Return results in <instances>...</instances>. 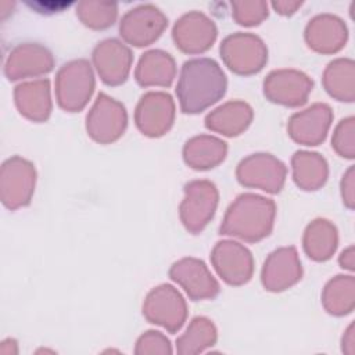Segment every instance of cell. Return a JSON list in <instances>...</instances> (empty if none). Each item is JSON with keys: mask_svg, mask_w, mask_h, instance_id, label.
<instances>
[{"mask_svg": "<svg viewBox=\"0 0 355 355\" xmlns=\"http://www.w3.org/2000/svg\"><path fill=\"white\" fill-rule=\"evenodd\" d=\"M35 172L29 162L12 158L3 166L1 191L3 201L10 208H17L29 201L33 190Z\"/></svg>", "mask_w": 355, "mask_h": 355, "instance_id": "5", "label": "cell"}, {"mask_svg": "<svg viewBox=\"0 0 355 355\" xmlns=\"http://www.w3.org/2000/svg\"><path fill=\"white\" fill-rule=\"evenodd\" d=\"M312 83L306 76L294 71H279L273 72L266 83V96L277 103L287 105L302 104L311 90Z\"/></svg>", "mask_w": 355, "mask_h": 355, "instance_id": "12", "label": "cell"}, {"mask_svg": "<svg viewBox=\"0 0 355 355\" xmlns=\"http://www.w3.org/2000/svg\"><path fill=\"white\" fill-rule=\"evenodd\" d=\"M216 343V329L205 318H196L186 333L178 338L176 351L179 355H194L204 352Z\"/></svg>", "mask_w": 355, "mask_h": 355, "instance_id": "19", "label": "cell"}, {"mask_svg": "<svg viewBox=\"0 0 355 355\" xmlns=\"http://www.w3.org/2000/svg\"><path fill=\"white\" fill-rule=\"evenodd\" d=\"M15 98L21 112L28 118L40 121L49 115L50 100L47 80L26 83L17 87Z\"/></svg>", "mask_w": 355, "mask_h": 355, "instance_id": "18", "label": "cell"}, {"mask_svg": "<svg viewBox=\"0 0 355 355\" xmlns=\"http://www.w3.org/2000/svg\"><path fill=\"white\" fill-rule=\"evenodd\" d=\"M173 104L169 96L150 93L143 97L137 107L136 121L139 128L151 136L164 133L172 123Z\"/></svg>", "mask_w": 355, "mask_h": 355, "instance_id": "11", "label": "cell"}, {"mask_svg": "<svg viewBox=\"0 0 355 355\" xmlns=\"http://www.w3.org/2000/svg\"><path fill=\"white\" fill-rule=\"evenodd\" d=\"M175 73L173 61L161 51L147 53L137 68V80L141 85H169Z\"/></svg>", "mask_w": 355, "mask_h": 355, "instance_id": "22", "label": "cell"}, {"mask_svg": "<svg viewBox=\"0 0 355 355\" xmlns=\"http://www.w3.org/2000/svg\"><path fill=\"white\" fill-rule=\"evenodd\" d=\"M283 165L269 155L247 158L239 168V179L247 186H258L268 191H277L283 183Z\"/></svg>", "mask_w": 355, "mask_h": 355, "instance_id": "10", "label": "cell"}, {"mask_svg": "<svg viewBox=\"0 0 355 355\" xmlns=\"http://www.w3.org/2000/svg\"><path fill=\"white\" fill-rule=\"evenodd\" d=\"M94 61L101 78L107 83L118 85L126 78L130 53L116 42H105L96 50Z\"/></svg>", "mask_w": 355, "mask_h": 355, "instance_id": "16", "label": "cell"}, {"mask_svg": "<svg viewBox=\"0 0 355 355\" xmlns=\"http://www.w3.org/2000/svg\"><path fill=\"white\" fill-rule=\"evenodd\" d=\"M225 143L218 139L201 136L190 140L184 148L186 161L194 168H211L225 157Z\"/></svg>", "mask_w": 355, "mask_h": 355, "instance_id": "21", "label": "cell"}, {"mask_svg": "<svg viewBox=\"0 0 355 355\" xmlns=\"http://www.w3.org/2000/svg\"><path fill=\"white\" fill-rule=\"evenodd\" d=\"M293 164L295 180L301 187L312 190L324 182L327 169L324 161L318 154L298 153L295 154Z\"/></svg>", "mask_w": 355, "mask_h": 355, "instance_id": "23", "label": "cell"}, {"mask_svg": "<svg viewBox=\"0 0 355 355\" xmlns=\"http://www.w3.org/2000/svg\"><path fill=\"white\" fill-rule=\"evenodd\" d=\"M354 334H352V326H349V329L347 330V334L345 337L343 338V352L345 354H349V355H354L355 354V344H354Z\"/></svg>", "mask_w": 355, "mask_h": 355, "instance_id": "29", "label": "cell"}, {"mask_svg": "<svg viewBox=\"0 0 355 355\" xmlns=\"http://www.w3.org/2000/svg\"><path fill=\"white\" fill-rule=\"evenodd\" d=\"M354 280L351 277H338L326 287L323 301L330 313L344 315L352 309L354 305Z\"/></svg>", "mask_w": 355, "mask_h": 355, "instance_id": "26", "label": "cell"}, {"mask_svg": "<svg viewBox=\"0 0 355 355\" xmlns=\"http://www.w3.org/2000/svg\"><path fill=\"white\" fill-rule=\"evenodd\" d=\"M334 147L343 155L352 157V119L344 121L336 132L334 136Z\"/></svg>", "mask_w": 355, "mask_h": 355, "instance_id": "28", "label": "cell"}, {"mask_svg": "<svg viewBox=\"0 0 355 355\" xmlns=\"http://www.w3.org/2000/svg\"><path fill=\"white\" fill-rule=\"evenodd\" d=\"M222 54L226 64L239 73L257 72L266 60L262 43L250 36H236L226 40Z\"/></svg>", "mask_w": 355, "mask_h": 355, "instance_id": "8", "label": "cell"}, {"mask_svg": "<svg viewBox=\"0 0 355 355\" xmlns=\"http://www.w3.org/2000/svg\"><path fill=\"white\" fill-rule=\"evenodd\" d=\"M301 269L294 248L273 252L263 269V283L269 290H283L300 279Z\"/></svg>", "mask_w": 355, "mask_h": 355, "instance_id": "14", "label": "cell"}, {"mask_svg": "<svg viewBox=\"0 0 355 355\" xmlns=\"http://www.w3.org/2000/svg\"><path fill=\"white\" fill-rule=\"evenodd\" d=\"M125 122L126 115L123 108L101 94L87 118V129L96 140L112 141L123 130Z\"/></svg>", "mask_w": 355, "mask_h": 355, "instance_id": "6", "label": "cell"}, {"mask_svg": "<svg viewBox=\"0 0 355 355\" xmlns=\"http://www.w3.org/2000/svg\"><path fill=\"white\" fill-rule=\"evenodd\" d=\"M334 227L326 220L312 223L305 234V250L315 259H326L336 248Z\"/></svg>", "mask_w": 355, "mask_h": 355, "instance_id": "24", "label": "cell"}, {"mask_svg": "<svg viewBox=\"0 0 355 355\" xmlns=\"http://www.w3.org/2000/svg\"><path fill=\"white\" fill-rule=\"evenodd\" d=\"M93 76L87 62L78 61L65 65L58 73L57 94L65 110L82 108L92 94Z\"/></svg>", "mask_w": 355, "mask_h": 355, "instance_id": "3", "label": "cell"}, {"mask_svg": "<svg viewBox=\"0 0 355 355\" xmlns=\"http://www.w3.org/2000/svg\"><path fill=\"white\" fill-rule=\"evenodd\" d=\"M171 276L179 282L189 295L194 300L214 297L218 293V284L208 273L202 262L196 259H183L176 263Z\"/></svg>", "mask_w": 355, "mask_h": 355, "instance_id": "13", "label": "cell"}, {"mask_svg": "<svg viewBox=\"0 0 355 355\" xmlns=\"http://www.w3.org/2000/svg\"><path fill=\"white\" fill-rule=\"evenodd\" d=\"M275 205L258 196H241L229 209L222 232L254 241L266 236L272 227Z\"/></svg>", "mask_w": 355, "mask_h": 355, "instance_id": "2", "label": "cell"}, {"mask_svg": "<svg viewBox=\"0 0 355 355\" xmlns=\"http://www.w3.org/2000/svg\"><path fill=\"white\" fill-rule=\"evenodd\" d=\"M187 198L182 204V219L193 230H200L212 216L216 205V191L208 182H193L186 187Z\"/></svg>", "mask_w": 355, "mask_h": 355, "instance_id": "7", "label": "cell"}, {"mask_svg": "<svg viewBox=\"0 0 355 355\" xmlns=\"http://www.w3.org/2000/svg\"><path fill=\"white\" fill-rule=\"evenodd\" d=\"M330 110L326 105H313L302 114L291 118L290 133L291 136L305 144H316L324 139L326 130L330 123Z\"/></svg>", "mask_w": 355, "mask_h": 355, "instance_id": "15", "label": "cell"}, {"mask_svg": "<svg viewBox=\"0 0 355 355\" xmlns=\"http://www.w3.org/2000/svg\"><path fill=\"white\" fill-rule=\"evenodd\" d=\"M144 315L151 323L161 324L171 333H175L183 326L186 305L176 290L171 286H162L148 295Z\"/></svg>", "mask_w": 355, "mask_h": 355, "instance_id": "4", "label": "cell"}, {"mask_svg": "<svg viewBox=\"0 0 355 355\" xmlns=\"http://www.w3.org/2000/svg\"><path fill=\"white\" fill-rule=\"evenodd\" d=\"M51 68V58L49 53L40 47L25 46L17 49L7 64V75L17 79L26 75H36Z\"/></svg>", "mask_w": 355, "mask_h": 355, "instance_id": "17", "label": "cell"}, {"mask_svg": "<svg viewBox=\"0 0 355 355\" xmlns=\"http://www.w3.org/2000/svg\"><path fill=\"white\" fill-rule=\"evenodd\" d=\"M324 85L334 97L351 101L354 97L352 62L344 60L333 62L324 73Z\"/></svg>", "mask_w": 355, "mask_h": 355, "instance_id": "25", "label": "cell"}, {"mask_svg": "<svg viewBox=\"0 0 355 355\" xmlns=\"http://www.w3.org/2000/svg\"><path fill=\"white\" fill-rule=\"evenodd\" d=\"M212 261L219 275L233 284L247 282L252 270L250 252L236 243H219L214 250Z\"/></svg>", "mask_w": 355, "mask_h": 355, "instance_id": "9", "label": "cell"}, {"mask_svg": "<svg viewBox=\"0 0 355 355\" xmlns=\"http://www.w3.org/2000/svg\"><path fill=\"white\" fill-rule=\"evenodd\" d=\"M172 345L169 340L159 331H147L136 343L135 354L147 355V354H172Z\"/></svg>", "mask_w": 355, "mask_h": 355, "instance_id": "27", "label": "cell"}, {"mask_svg": "<svg viewBox=\"0 0 355 355\" xmlns=\"http://www.w3.org/2000/svg\"><path fill=\"white\" fill-rule=\"evenodd\" d=\"M251 121V110L243 103H229L207 118V126L225 135H237Z\"/></svg>", "mask_w": 355, "mask_h": 355, "instance_id": "20", "label": "cell"}, {"mask_svg": "<svg viewBox=\"0 0 355 355\" xmlns=\"http://www.w3.org/2000/svg\"><path fill=\"white\" fill-rule=\"evenodd\" d=\"M226 80L211 60H193L184 64L178 96L184 112H198L225 93Z\"/></svg>", "mask_w": 355, "mask_h": 355, "instance_id": "1", "label": "cell"}]
</instances>
